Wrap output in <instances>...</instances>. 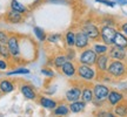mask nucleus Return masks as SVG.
<instances>
[{"label":"nucleus","instance_id":"24","mask_svg":"<svg viewBox=\"0 0 127 117\" xmlns=\"http://www.w3.org/2000/svg\"><path fill=\"white\" fill-rule=\"evenodd\" d=\"M11 8L14 9V11H17V12H20V13H25V12L27 11V8H26L23 4H20L19 1H17V0H12Z\"/></svg>","mask_w":127,"mask_h":117},{"label":"nucleus","instance_id":"18","mask_svg":"<svg viewBox=\"0 0 127 117\" xmlns=\"http://www.w3.org/2000/svg\"><path fill=\"white\" fill-rule=\"evenodd\" d=\"M20 89H21L23 95L27 99H35V97H36L35 91L33 90V88H32L31 86H28V84H23Z\"/></svg>","mask_w":127,"mask_h":117},{"label":"nucleus","instance_id":"28","mask_svg":"<svg viewBox=\"0 0 127 117\" xmlns=\"http://www.w3.org/2000/svg\"><path fill=\"white\" fill-rule=\"evenodd\" d=\"M34 33H35V36L39 39L40 41H45L46 40V34L45 32L42 31L41 28L39 27H34Z\"/></svg>","mask_w":127,"mask_h":117},{"label":"nucleus","instance_id":"6","mask_svg":"<svg viewBox=\"0 0 127 117\" xmlns=\"http://www.w3.org/2000/svg\"><path fill=\"white\" fill-rule=\"evenodd\" d=\"M81 31L84 32V33H86V35L88 36L90 39H92V40H96V39L100 38V28L92 22L84 23Z\"/></svg>","mask_w":127,"mask_h":117},{"label":"nucleus","instance_id":"14","mask_svg":"<svg viewBox=\"0 0 127 117\" xmlns=\"http://www.w3.org/2000/svg\"><path fill=\"white\" fill-rule=\"evenodd\" d=\"M113 45L119 46V47H121V48L127 49V36L125 35L121 31L117 32V34H115V36H114Z\"/></svg>","mask_w":127,"mask_h":117},{"label":"nucleus","instance_id":"7","mask_svg":"<svg viewBox=\"0 0 127 117\" xmlns=\"http://www.w3.org/2000/svg\"><path fill=\"white\" fill-rule=\"evenodd\" d=\"M107 54L109 55V58H113V60H121V61H124L127 56L126 49L119 47V46H115V45H112L109 47Z\"/></svg>","mask_w":127,"mask_h":117},{"label":"nucleus","instance_id":"15","mask_svg":"<svg viewBox=\"0 0 127 117\" xmlns=\"http://www.w3.org/2000/svg\"><path fill=\"white\" fill-rule=\"evenodd\" d=\"M86 107V102H84V101H74V102H71L69 104V110H71V113L73 114H78V113H81L82 110L85 109Z\"/></svg>","mask_w":127,"mask_h":117},{"label":"nucleus","instance_id":"38","mask_svg":"<svg viewBox=\"0 0 127 117\" xmlns=\"http://www.w3.org/2000/svg\"><path fill=\"white\" fill-rule=\"evenodd\" d=\"M0 46H1V45H0Z\"/></svg>","mask_w":127,"mask_h":117},{"label":"nucleus","instance_id":"5","mask_svg":"<svg viewBox=\"0 0 127 117\" xmlns=\"http://www.w3.org/2000/svg\"><path fill=\"white\" fill-rule=\"evenodd\" d=\"M93 94H94V99L93 102L95 103H102L107 99V96L109 94V88L105 84H95L93 87Z\"/></svg>","mask_w":127,"mask_h":117},{"label":"nucleus","instance_id":"13","mask_svg":"<svg viewBox=\"0 0 127 117\" xmlns=\"http://www.w3.org/2000/svg\"><path fill=\"white\" fill-rule=\"evenodd\" d=\"M61 72H63V74H65L66 76L72 77L77 74V67H75V64H74L73 62H71V61H68L67 60V61L63 64Z\"/></svg>","mask_w":127,"mask_h":117},{"label":"nucleus","instance_id":"4","mask_svg":"<svg viewBox=\"0 0 127 117\" xmlns=\"http://www.w3.org/2000/svg\"><path fill=\"white\" fill-rule=\"evenodd\" d=\"M98 58V54L92 48H85L79 55V63L82 64H88V66H94Z\"/></svg>","mask_w":127,"mask_h":117},{"label":"nucleus","instance_id":"3","mask_svg":"<svg viewBox=\"0 0 127 117\" xmlns=\"http://www.w3.org/2000/svg\"><path fill=\"white\" fill-rule=\"evenodd\" d=\"M117 29L114 26H109V25H104L100 28V38L104 43L108 46H112L114 42V36L117 34Z\"/></svg>","mask_w":127,"mask_h":117},{"label":"nucleus","instance_id":"35","mask_svg":"<svg viewBox=\"0 0 127 117\" xmlns=\"http://www.w3.org/2000/svg\"><path fill=\"white\" fill-rule=\"evenodd\" d=\"M59 38H60V36L58 35V34H57V35H52V36H50V38H48V41H50V42H55V40H58Z\"/></svg>","mask_w":127,"mask_h":117},{"label":"nucleus","instance_id":"27","mask_svg":"<svg viewBox=\"0 0 127 117\" xmlns=\"http://www.w3.org/2000/svg\"><path fill=\"white\" fill-rule=\"evenodd\" d=\"M0 55L5 58H8L11 53H9V49H8V46L7 45H1L0 46Z\"/></svg>","mask_w":127,"mask_h":117},{"label":"nucleus","instance_id":"21","mask_svg":"<svg viewBox=\"0 0 127 117\" xmlns=\"http://www.w3.org/2000/svg\"><path fill=\"white\" fill-rule=\"evenodd\" d=\"M69 105H66V104H59L54 108V115H60V116H67L69 114Z\"/></svg>","mask_w":127,"mask_h":117},{"label":"nucleus","instance_id":"20","mask_svg":"<svg viewBox=\"0 0 127 117\" xmlns=\"http://www.w3.org/2000/svg\"><path fill=\"white\" fill-rule=\"evenodd\" d=\"M40 104L41 107H44V108L46 109H54L58 104H57V102L55 101H53V99L51 98H47V97H45V96H42V97H40Z\"/></svg>","mask_w":127,"mask_h":117},{"label":"nucleus","instance_id":"16","mask_svg":"<svg viewBox=\"0 0 127 117\" xmlns=\"http://www.w3.org/2000/svg\"><path fill=\"white\" fill-rule=\"evenodd\" d=\"M114 114L117 116H127V101L123 99L119 102L114 108Z\"/></svg>","mask_w":127,"mask_h":117},{"label":"nucleus","instance_id":"11","mask_svg":"<svg viewBox=\"0 0 127 117\" xmlns=\"http://www.w3.org/2000/svg\"><path fill=\"white\" fill-rule=\"evenodd\" d=\"M7 46H8L9 53L12 56H18L20 54V48H19V40L17 36H11L8 39V42H7Z\"/></svg>","mask_w":127,"mask_h":117},{"label":"nucleus","instance_id":"17","mask_svg":"<svg viewBox=\"0 0 127 117\" xmlns=\"http://www.w3.org/2000/svg\"><path fill=\"white\" fill-rule=\"evenodd\" d=\"M81 99L86 103L93 102L94 99V94H93V89H91L90 87H85L81 90Z\"/></svg>","mask_w":127,"mask_h":117},{"label":"nucleus","instance_id":"1","mask_svg":"<svg viewBox=\"0 0 127 117\" xmlns=\"http://www.w3.org/2000/svg\"><path fill=\"white\" fill-rule=\"evenodd\" d=\"M107 74L112 77H120L126 76L127 74V66L126 63L121 60H112L109 61L108 68H107Z\"/></svg>","mask_w":127,"mask_h":117},{"label":"nucleus","instance_id":"23","mask_svg":"<svg viewBox=\"0 0 127 117\" xmlns=\"http://www.w3.org/2000/svg\"><path fill=\"white\" fill-rule=\"evenodd\" d=\"M13 89H14V86L12 82L7 81V80L0 82V90L2 93H11V91H13Z\"/></svg>","mask_w":127,"mask_h":117},{"label":"nucleus","instance_id":"34","mask_svg":"<svg viewBox=\"0 0 127 117\" xmlns=\"http://www.w3.org/2000/svg\"><path fill=\"white\" fill-rule=\"evenodd\" d=\"M120 31L123 32L124 34L127 36V22H124L121 23V26H120Z\"/></svg>","mask_w":127,"mask_h":117},{"label":"nucleus","instance_id":"31","mask_svg":"<svg viewBox=\"0 0 127 117\" xmlns=\"http://www.w3.org/2000/svg\"><path fill=\"white\" fill-rule=\"evenodd\" d=\"M96 2H101L106 6H109V7H114V5H115L114 1H109V0H96Z\"/></svg>","mask_w":127,"mask_h":117},{"label":"nucleus","instance_id":"25","mask_svg":"<svg viewBox=\"0 0 127 117\" xmlns=\"http://www.w3.org/2000/svg\"><path fill=\"white\" fill-rule=\"evenodd\" d=\"M66 43L69 47H73L75 43V33L74 32H67L66 34Z\"/></svg>","mask_w":127,"mask_h":117},{"label":"nucleus","instance_id":"37","mask_svg":"<svg viewBox=\"0 0 127 117\" xmlns=\"http://www.w3.org/2000/svg\"><path fill=\"white\" fill-rule=\"evenodd\" d=\"M114 1H117V2L120 5H126L127 4V0H114Z\"/></svg>","mask_w":127,"mask_h":117},{"label":"nucleus","instance_id":"22","mask_svg":"<svg viewBox=\"0 0 127 117\" xmlns=\"http://www.w3.org/2000/svg\"><path fill=\"white\" fill-rule=\"evenodd\" d=\"M93 49H94V52L98 55H101V54H107L109 47H108V45H106V43H104V45L95 43V45L93 46Z\"/></svg>","mask_w":127,"mask_h":117},{"label":"nucleus","instance_id":"2","mask_svg":"<svg viewBox=\"0 0 127 117\" xmlns=\"http://www.w3.org/2000/svg\"><path fill=\"white\" fill-rule=\"evenodd\" d=\"M77 74L80 78L85 80V81H93L96 77V72L93 68V66L82 64V63H80L77 67Z\"/></svg>","mask_w":127,"mask_h":117},{"label":"nucleus","instance_id":"30","mask_svg":"<svg viewBox=\"0 0 127 117\" xmlns=\"http://www.w3.org/2000/svg\"><path fill=\"white\" fill-rule=\"evenodd\" d=\"M30 70L26 69V68H19V69H15L13 72H9L8 75H15V74H28Z\"/></svg>","mask_w":127,"mask_h":117},{"label":"nucleus","instance_id":"12","mask_svg":"<svg viewBox=\"0 0 127 117\" xmlns=\"http://www.w3.org/2000/svg\"><path fill=\"white\" fill-rule=\"evenodd\" d=\"M80 98H81V89L79 87H72L66 93V99H67L68 102L79 101Z\"/></svg>","mask_w":127,"mask_h":117},{"label":"nucleus","instance_id":"19","mask_svg":"<svg viewBox=\"0 0 127 117\" xmlns=\"http://www.w3.org/2000/svg\"><path fill=\"white\" fill-rule=\"evenodd\" d=\"M7 20H8L11 23H19V22H21L23 17H21V13H20V12H17V11L12 9V11L8 12V14H7Z\"/></svg>","mask_w":127,"mask_h":117},{"label":"nucleus","instance_id":"39","mask_svg":"<svg viewBox=\"0 0 127 117\" xmlns=\"http://www.w3.org/2000/svg\"><path fill=\"white\" fill-rule=\"evenodd\" d=\"M126 66H127V64H126Z\"/></svg>","mask_w":127,"mask_h":117},{"label":"nucleus","instance_id":"32","mask_svg":"<svg viewBox=\"0 0 127 117\" xmlns=\"http://www.w3.org/2000/svg\"><path fill=\"white\" fill-rule=\"evenodd\" d=\"M41 73H42L44 75H46V76H50V77L54 76V73L52 72V70H50L48 68H44V69H41Z\"/></svg>","mask_w":127,"mask_h":117},{"label":"nucleus","instance_id":"9","mask_svg":"<svg viewBox=\"0 0 127 117\" xmlns=\"http://www.w3.org/2000/svg\"><path fill=\"white\" fill-rule=\"evenodd\" d=\"M74 46L78 49H85L90 46V38L86 35V33H84L82 31L78 32L75 34V43Z\"/></svg>","mask_w":127,"mask_h":117},{"label":"nucleus","instance_id":"26","mask_svg":"<svg viewBox=\"0 0 127 117\" xmlns=\"http://www.w3.org/2000/svg\"><path fill=\"white\" fill-rule=\"evenodd\" d=\"M67 60H68L67 56H65V55H59V56H57V58H54V66L57 68H61L63 64L66 62Z\"/></svg>","mask_w":127,"mask_h":117},{"label":"nucleus","instance_id":"29","mask_svg":"<svg viewBox=\"0 0 127 117\" xmlns=\"http://www.w3.org/2000/svg\"><path fill=\"white\" fill-rule=\"evenodd\" d=\"M8 36L5 32H0V45H7L8 42Z\"/></svg>","mask_w":127,"mask_h":117},{"label":"nucleus","instance_id":"33","mask_svg":"<svg viewBox=\"0 0 127 117\" xmlns=\"http://www.w3.org/2000/svg\"><path fill=\"white\" fill-rule=\"evenodd\" d=\"M96 115L98 116H107V117H112L113 116V114L112 113H109V111H99V113H96Z\"/></svg>","mask_w":127,"mask_h":117},{"label":"nucleus","instance_id":"8","mask_svg":"<svg viewBox=\"0 0 127 117\" xmlns=\"http://www.w3.org/2000/svg\"><path fill=\"white\" fill-rule=\"evenodd\" d=\"M109 55L108 54H101L98 55V58H96V62H95V67H96V70L101 74H105L107 73V68H108L109 64Z\"/></svg>","mask_w":127,"mask_h":117},{"label":"nucleus","instance_id":"36","mask_svg":"<svg viewBox=\"0 0 127 117\" xmlns=\"http://www.w3.org/2000/svg\"><path fill=\"white\" fill-rule=\"evenodd\" d=\"M6 67H7L6 62H5L4 60H0V70H4V69H6Z\"/></svg>","mask_w":127,"mask_h":117},{"label":"nucleus","instance_id":"10","mask_svg":"<svg viewBox=\"0 0 127 117\" xmlns=\"http://www.w3.org/2000/svg\"><path fill=\"white\" fill-rule=\"evenodd\" d=\"M123 99H125V96H124L123 93H120L118 90H109V94L107 96V102H108L111 105L115 107L119 102H121Z\"/></svg>","mask_w":127,"mask_h":117}]
</instances>
